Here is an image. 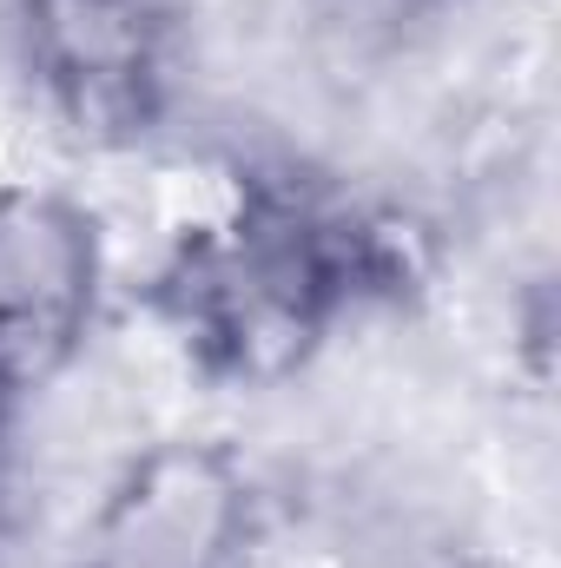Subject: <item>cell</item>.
Here are the masks:
<instances>
[{
    "instance_id": "6da1fadb",
    "label": "cell",
    "mask_w": 561,
    "mask_h": 568,
    "mask_svg": "<svg viewBox=\"0 0 561 568\" xmlns=\"http://www.w3.org/2000/svg\"><path fill=\"white\" fill-rule=\"evenodd\" d=\"M33 113L93 152H140L178 106L185 0H13Z\"/></svg>"
},
{
    "instance_id": "7a4b0ae2",
    "label": "cell",
    "mask_w": 561,
    "mask_h": 568,
    "mask_svg": "<svg viewBox=\"0 0 561 568\" xmlns=\"http://www.w3.org/2000/svg\"><path fill=\"white\" fill-rule=\"evenodd\" d=\"M265 489L245 449L159 429L100 483L67 568H258Z\"/></svg>"
},
{
    "instance_id": "3957f363",
    "label": "cell",
    "mask_w": 561,
    "mask_h": 568,
    "mask_svg": "<svg viewBox=\"0 0 561 568\" xmlns=\"http://www.w3.org/2000/svg\"><path fill=\"white\" fill-rule=\"evenodd\" d=\"M106 304L100 212L53 179H0V397L67 377Z\"/></svg>"
},
{
    "instance_id": "277c9868",
    "label": "cell",
    "mask_w": 561,
    "mask_h": 568,
    "mask_svg": "<svg viewBox=\"0 0 561 568\" xmlns=\"http://www.w3.org/2000/svg\"><path fill=\"white\" fill-rule=\"evenodd\" d=\"M436 568H522L516 556H489V549H449Z\"/></svg>"
}]
</instances>
